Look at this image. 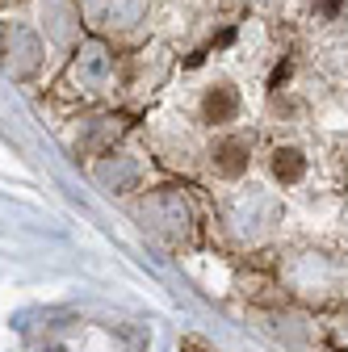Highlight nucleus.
<instances>
[{"mask_svg": "<svg viewBox=\"0 0 348 352\" xmlns=\"http://www.w3.org/2000/svg\"><path fill=\"white\" fill-rule=\"evenodd\" d=\"M202 122H210V126H231L235 118H239V109H243V101H239V88L235 84H227V80H219V84H210L206 93H202Z\"/></svg>", "mask_w": 348, "mask_h": 352, "instance_id": "nucleus-7", "label": "nucleus"}, {"mask_svg": "<svg viewBox=\"0 0 348 352\" xmlns=\"http://www.w3.org/2000/svg\"><path fill=\"white\" fill-rule=\"evenodd\" d=\"M252 164V143L243 135H223L210 143V168L223 176V181H239Z\"/></svg>", "mask_w": 348, "mask_h": 352, "instance_id": "nucleus-6", "label": "nucleus"}, {"mask_svg": "<svg viewBox=\"0 0 348 352\" xmlns=\"http://www.w3.org/2000/svg\"><path fill=\"white\" fill-rule=\"evenodd\" d=\"M273 218H277V206H273L269 197H260V193L239 197L235 210H231V223H235L239 235H260V231L273 223Z\"/></svg>", "mask_w": 348, "mask_h": 352, "instance_id": "nucleus-8", "label": "nucleus"}, {"mask_svg": "<svg viewBox=\"0 0 348 352\" xmlns=\"http://www.w3.org/2000/svg\"><path fill=\"white\" fill-rule=\"evenodd\" d=\"M0 55H5V67L13 76H30L42 63V42H38V34L30 25L13 21V25L0 30Z\"/></svg>", "mask_w": 348, "mask_h": 352, "instance_id": "nucleus-4", "label": "nucleus"}, {"mask_svg": "<svg viewBox=\"0 0 348 352\" xmlns=\"http://www.w3.org/2000/svg\"><path fill=\"white\" fill-rule=\"evenodd\" d=\"M113 51L105 47V42H80V47L72 51V63H67V80L80 88L84 97H105L113 88Z\"/></svg>", "mask_w": 348, "mask_h": 352, "instance_id": "nucleus-2", "label": "nucleus"}, {"mask_svg": "<svg viewBox=\"0 0 348 352\" xmlns=\"http://www.w3.org/2000/svg\"><path fill=\"white\" fill-rule=\"evenodd\" d=\"M181 352H214V348H210L206 340H197V336H185V340H181Z\"/></svg>", "mask_w": 348, "mask_h": 352, "instance_id": "nucleus-11", "label": "nucleus"}, {"mask_svg": "<svg viewBox=\"0 0 348 352\" xmlns=\"http://www.w3.org/2000/svg\"><path fill=\"white\" fill-rule=\"evenodd\" d=\"M147 5L151 0H80V13L101 34H122V30H135L143 21Z\"/></svg>", "mask_w": 348, "mask_h": 352, "instance_id": "nucleus-3", "label": "nucleus"}, {"mask_svg": "<svg viewBox=\"0 0 348 352\" xmlns=\"http://www.w3.org/2000/svg\"><path fill=\"white\" fill-rule=\"evenodd\" d=\"M139 218H143V227L151 235H160L164 243H177L193 231V210L189 201L177 193V189H155L139 201Z\"/></svg>", "mask_w": 348, "mask_h": 352, "instance_id": "nucleus-1", "label": "nucleus"}, {"mask_svg": "<svg viewBox=\"0 0 348 352\" xmlns=\"http://www.w3.org/2000/svg\"><path fill=\"white\" fill-rule=\"evenodd\" d=\"M93 181L109 193H135L139 189V164L122 155V151H105L97 164H93Z\"/></svg>", "mask_w": 348, "mask_h": 352, "instance_id": "nucleus-5", "label": "nucleus"}, {"mask_svg": "<svg viewBox=\"0 0 348 352\" xmlns=\"http://www.w3.org/2000/svg\"><path fill=\"white\" fill-rule=\"evenodd\" d=\"M76 17H80V9H72L67 0H47V5H42V21H47L55 42H72V30L80 25Z\"/></svg>", "mask_w": 348, "mask_h": 352, "instance_id": "nucleus-9", "label": "nucleus"}, {"mask_svg": "<svg viewBox=\"0 0 348 352\" xmlns=\"http://www.w3.org/2000/svg\"><path fill=\"white\" fill-rule=\"evenodd\" d=\"M273 176L281 185H298L302 176H307V155L298 147H277L273 151Z\"/></svg>", "mask_w": 348, "mask_h": 352, "instance_id": "nucleus-10", "label": "nucleus"}]
</instances>
